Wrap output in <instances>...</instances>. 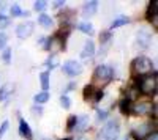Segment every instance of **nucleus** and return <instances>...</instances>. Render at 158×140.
<instances>
[{
    "instance_id": "39",
    "label": "nucleus",
    "mask_w": 158,
    "mask_h": 140,
    "mask_svg": "<svg viewBox=\"0 0 158 140\" xmlns=\"http://www.w3.org/2000/svg\"><path fill=\"white\" fill-rule=\"evenodd\" d=\"M63 140H71V138H63Z\"/></svg>"
},
{
    "instance_id": "29",
    "label": "nucleus",
    "mask_w": 158,
    "mask_h": 140,
    "mask_svg": "<svg viewBox=\"0 0 158 140\" xmlns=\"http://www.w3.org/2000/svg\"><path fill=\"white\" fill-rule=\"evenodd\" d=\"M6 131H8V121H3L2 126H0V140L3 138V135H5Z\"/></svg>"
},
{
    "instance_id": "34",
    "label": "nucleus",
    "mask_w": 158,
    "mask_h": 140,
    "mask_svg": "<svg viewBox=\"0 0 158 140\" xmlns=\"http://www.w3.org/2000/svg\"><path fill=\"white\" fill-rule=\"evenodd\" d=\"M109 38H111V33H109V32H106V33H103V35L100 36V40H101V43H103V44H106V41L109 40Z\"/></svg>"
},
{
    "instance_id": "36",
    "label": "nucleus",
    "mask_w": 158,
    "mask_h": 140,
    "mask_svg": "<svg viewBox=\"0 0 158 140\" xmlns=\"http://www.w3.org/2000/svg\"><path fill=\"white\" fill-rule=\"evenodd\" d=\"M41 112H43V110H41V107H38V109L35 107V109H33V113H38V115H41Z\"/></svg>"
},
{
    "instance_id": "7",
    "label": "nucleus",
    "mask_w": 158,
    "mask_h": 140,
    "mask_svg": "<svg viewBox=\"0 0 158 140\" xmlns=\"http://www.w3.org/2000/svg\"><path fill=\"white\" fill-rule=\"evenodd\" d=\"M150 38H152V33H150L149 29H146V27L139 29V32H138V44H139V47L146 49L150 44Z\"/></svg>"
},
{
    "instance_id": "6",
    "label": "nucleus",
    "mask_w": 158,
    "mask_h": 140,
    "mask_svg": "<svg viewBox=\"0 0 158 140\" xmlns=\"http://www.w3.org/2000/svg\"><path fill=\"white\" fill-rule=\"evenodd\" d=\"M32 32H33V24H32L30 21L18 25V29H16V35H18V38H21V40L29 38V36L32 35Z\"/></svg>"
},
{
    "instance_id": "12",
    "label": "nucleus",
    "mask_w": 158,
    "mask_h": 140,
    "mask_svg": "<svg viewBox=\"0 0 158 140\" xmlns=\"http://www.w3.org/2000/svg\"><path fill=\"white\" fill-rule=\"evenodd\" d=\"M152 107H153V106H152L150 103H139V104L135 106L133 112L138 113V115H146V113H149V112L152 110Z\"/></svg>"
},
{
    "instance_id": "33",
    "label": "nucleus",
    "mask_w": 158,
    "mask_h": 140,
    "mask_svg": "<svg viewBox=\"0 0 158 140\" xmlns=\"http://www.w3.org/2000/svg\"><path fill=\"white\" fill-rule=\"evenodd\" d=\"M74 124H76V117H70L68 118V129H74Z\"/></svg>"
},
{
    "instance_id": "5",
    "label": "nucleus",
    "mask_w": 158,
    "mask_h": 140,
    "mask_svg": "<svg viewBox=\"0 0 158 140\" xmlns=\"http://www.w3.org/2000/svg\"><path fill=\"white\" fill-rule=\"evenodd\" d=\"M63 72L68 74V76H77V74L82 72V66H81V63H77L76 60H68L63 65Z\"/></svg>"
},
{
    "instance_id": "23",
    "label": "nucleus",
    "mask_w": 158,
    "mask_h": 140,
    "mask_svg": "<svg viewBox=\"0 0 158 140\" xmlns=\"http://www.w3.org/2000/svg\"><path fill=\"white\" fill-rule=\"evenodd\" d=\"M57 65H59V58H57V57H51V58L46 61V66L51 68V69H52V68H56Z\"/></svg>"
},
{
    "instance_id": "14",
    "label": "nucleus",
    "mask_w": 158,
    "mask_h": 140,
    "mask_svg": "<svg viewBox=\"0 0 158 140\" xmlns=\"http://www.w3.org/2000/svg\"><path fill=\"white\" fill-rule=\"evenodd\" d=\"M89 126V117L87 115H81L79 118H76V124H74V131H77V132H81V131H84L85 128Z\"/></svg>"
},
{
    "instance_id": "32",
    "label": "nucleus",
    "mask_w": 158,
    "mask_h": 140,
    "mask_svg": "<svg viewBox=\"0 0 158 140\" xmlns=\"http://www.w3.org/2000/svg\"><path fill=\"white\" fill-rule=\"evenodd\" d=\"M5 44H6V35L0 32V49H3Z\"/></svg>"
},
{
    "instance_id": "17",
    "label": "nucleus",
    "mask_w": 158,
    "mask_h": 140,
    "mask_svg": "<svg viewBox=\"0 0 158 140\" xmlns=\"http://www.w3.org/2000/svg\"><path fill=\"white\" fill-rule=\"evenodd\" d=\"M79 30H81L82 33L92 35V33H94V25H92L90 22H81V24H79Z\"/></svg>"
},
{
    "instance_id": "35",
    "label": "nucleus",
    "mask_w": 158,
    "mask_h": 140,
    "mask_svg": "<svg viewBox=\"0 0 158 140\" xmlns=\"http://www.w3.org/2000/svg\"><path fill=\"white\" fill-rule=\"evenodd\" d=\"M146 140H158V134H156V132H153V134H150Z\"/></svg>"
},
{
    "instance_id": "8",
    "label": "nucleus",
    "mask_w": 158,
    "mask_h": 140,
    "mask_svg": "<svg viewBox=\"0 0 158 140\" xmlns=\"http://www.w3.org/2000/svg\"><path fill=\"white\" fill-rule=\"evenodd\" d=\"M101 98H103V93L100 90H97L94 85H89L84 88V99L85 101H100Z\"/></svg>"
},
{
    "instance_id": "30",
    "label": "nucleus",
    "mask_w": 158,
    "mask_h": 140,
    "mask_svg": "<svg viewBox=\"0 0 158 140\" xmlns=\"http://www.w3.org/2000/svg\"><path fill=\"white\" fill-rule=\"evenodd\" d=\"M44 8H46V2H43V0L35 2V10H36V11H43Z\"/></svg>"
},
{
    "instance_id": "11",
    "label": "nucleus",
    "mask_w": 158,
    "mask_h": 140,
    "mask_svg": "<svg viewBox=\"0 0 158 140\" xmlns=\"http://www.w3.org/2000/svg\"><path fill=\"white\" fill-rule=\"evenodd\" d=\"M156 10H158V3L152 2L149 5V11H147V18L150 22H153V27L158 29V16H156Z\"/></svg>"
},
{
    "instance_id": "21",
    "label": "nucleus",
    "mask_w": 158,
    "mask_h": 140,
    "mask_svg": "<svg viewBox=\"0 0 158 140\" xmlns=\"http://www.w3.org/2000/svg\"><path fill=\"white\" fill-rule=\"evenodd\" d=\"M125 24H128V19H127L125 16H118V18L114 19V22H112V29L122 27V25H125Z\"/></svg>"
},
{
    "instance_id": "2",
    "label": "nucleus",
    "mask_w": 158,
    "mask_h": 140,
    "mask_svg": "<svg viewBox=\"0 0 158 140\" xmlns=\"http://www.w3.org/2000/svg\"><path fill=\"white\" fill-rule=\"evenodd\" d=\"M152 69H153V65H152V61L147 57H138L133 61V71L138 76H144V74L150 72Z\"/></svg>"
},
{
    "instance_id": "24",
    "label": "nucleus",
    "mask_w": 158,
    "mask_h": 140,
    "mask_svg": "<svg viewBox=\"0 0 158 140\" xmlns=\"http://www.w3.org/2000/svg\"><path fill=\"white\" fill-rule=\"evenodd\" d=\"M120 110L123 112V113H130V101L128 99H125V101H122V103H120Z\"/></svg>"
},
{
    "instance_id": "28",
    "label": "nucleus",
    "mask_w": 158,
    "mask_h": 140,
    "mask_svg": "<svg viewBox=\"0 0 158 140\" xmlns=\"http://www.w3.org/2000/svg\"><path fill=\"white\" fill-rule=\"evenodd\" d=\"M60 104L63 106V109H68L70 104H71V103H70V99H68V96H65V95H63V96L60 98Z\"/></svg>"
},
{
    "instance_id": "16",
    "label": "nucleus",
    "mask_w": 158,
    "mask_h": 140,
    "mask_svg": "<svg viewBox=\"0 0 158 140\" xmlns=\"http://www.w3.org/2000/svg\"><path fill=\"white\" fill-rule=\"evenodd\" d=\"M19 132H21L24 137H27V138H30V137H32L30 128H29V124L25 123V120H21V123H19Z\"/></svg>"
},
{
    "instance_id": "10",
    "label": "nucleus",
    "mask_w": 158,
    "mask_h": 140,
    "mask_svg": "<svg viewBox=\"0 0 158 140\" xmlns=\"http://www.w3.org/2000/svg\"><path fill=\"white\" fill-rule=\"evenodd\" d=\"M62 49H65V44L60 40V36H54L48 41V50H51V52H59Z\"/></svg>"
},
{
    "instance_id": "19",
    "label": "nucleus",
    "mask_w": 158,
    "mask_h": 140,
    "mask_svg": "<svg viewBox=\"0 0 158 140\" xmlns=\"http://www.w3.org/2000/svg\"><path fill=\"white\" fill-rule=\"evenodd\" d=\"M40 80H41L43 90L46 91L48 88H49V74H48V72H41V74H40Z\"/></svg>"
},
{
    "instance_id": "31",
    "label": "nucleus",
    "mask_w": 158,
    "mask_h": 140,
    "mask_svg": "<svg viewBox=\"0 0 158 140\" xmlns=\"http://www.w3.org/2000/svg\"><path fill=\"white\" fill-rule=\"evenodd\" d=\"M11 60V50L10 49H5V52H3V61L5 63H10Z\"/></svg>"
},
{
    "instance_id": "3",
    "label": "nucleus",
    "mask_w": 158,
    "mask_h": 140,
    "mask_svg": "<svg viewBox=\"0 0 158 140\" xmlns=\"http://www.w3.org/2000/svg\"><path fill=\"white\" fill-rule=\"evenodd\" d=\"M156 90V76H146L139 84V91L142 95H152Z\"/></svg>"
},
{
    "instance_id": "4",
    "label": "nucleus",
    "mask_w": 158,
    "mask_h": 140,
    "mask_svg": "<svg viewBox=\"0 0 158 140\" xmlns=\"http://www.w3.org/2000/svg\"><path fill=\"white\" fill-rule=\"evenodd\" d=\"M112 77V69L111 66H106V65H100L97 69H95V76H94V79L101 82V84H106L108 80H111Z\"/></svg>"
},
{
    "instance_id": "27",
    "label": "nucleus",
    "mask_w": 158,
    "mask_h": 140,
    "mask_svg": "<svg viewBox=\"0 0 158 140\" xmlns=\"http://www.w3.org/2000/svg\"><path fill=\"white\" fill-rule=\"evenodd\" d=\"M97 118H98V121H104L108 118V112L106 110H98L97 112Z\"/></svg>"
},
{
    "instance_id": "13",
    "label": "nucleus",
    "mask_w": 158,
    "mask_h": 140,
    "mask_svg": "<svg viewBox=\"0 0 158 140\" xmlns=\"http://www.w3.org/2000/svg\"><path fill=\"white\" fill-rule=\"evenodd\" d=\"M98 10V3L97 2H87L84 3V8H82V14L87 18V16H92V14H95Z\"/></svg>"
},
{
    "instance_id": "26",
    "label": "nucleus",
    "mask_w": 158,
    "mask_h": 140,
    "mask_svg": "<svg viewBox=\"0 0 158 140\" xmlns=\"http://www.w3.org/2000/svg\"><path fill=\"white\" fill-rule=\"evenodd\" d=\"M11 14L13 16H22V11H21V8H19V5H13L11 6Z\"/></svg>"
},
{
    "instance_id": "38",
    "label": "nucleus",
    "mask_w": 158,
    "mask_h": 140,
    "mask_svg": "<svg viewBox=\"0 0 158 140\" xmlns=\"http://www.w3.org/2000/svg\"><path fill=\"white\" fill-rule=\"evenodd\" d=\"M77 140H89V138H85V137H81V138H77Z\"/></svg>"
},
{
    "instance_id": "1",
    "label": "nucleus",
    "mask_w": 158,
    "mask_h": 140,
    "mask_svg": "<svg viewBox=\"0 0 158 140\" xmlns=\"http://www.w3.org/2000/svg\"><path fill=\"white\" fill-rule=\"evenodd\" d=\"M117 135H118V121L117 120H111L109 123H106L100 132L101 140H115Z\"/></svg>"
},
{
    "instance_id": "18",
    "label": "nucleus",
    "mask_w": 158,
    "mask_h": 140,
    "mask_svg": "<svg viewBox=\"0 0 158 140\" xmlns=\"http://www.w3.org/2000/svg\"><path fill=\"white\" fill-rule=\"evenodd\" d=\"M48 99H49V93H48V91H41V93L35 95V103H38V104L46 103Z\"/></svg>"
},
{
    "instance_id": "15",
    "label": "nucleus",
    "mask_w": 158,
    "mask_h": 140,
    "mask_svg": "<svg viewBox=\"0 0 158 140\" xmlns=\"http://www.w3.org/2000/svg\"><path fill=\"white\" fill-rule=\"evenodd\" d=\"M11 93H13V85H11V84L3 85L2 88H0V101H5Z\"/></svg>"
},
{
    "instance_id": "20",
    "label": "nucleus",
    "mask_w": 158,
    "mask_h": 140,
    "mask_svg": "<svg viewBox=\"0 0 158 140\" xmlns=\"http://www.w3.org/2000/svg\"><path fill=\"white\" fill-rule=\"evenodd\" d=\"M38 22L41 24L43 27H51V25H52V19L48 14H41V16L38 18Z\"/></svg>"
},
{
    "instance_id": "9",
    "label": "nucleus",
    "mask_w": 158,
    "mask_h": 140,
    "mask_svg": "<svg viewBox=\"0 0 158 140\" xmlns=\"http://www.w3.org/2000/svg\"><path fill=\"white\" fill-rule=\"evenodd\" d=\"M94 55H95V44L92 41H87L84 44V49L81 50V58L84 61H89V60L94 58Z\"/></svg>"
},
{
    "instance_id": "22",
    "label": "nucleus",
    "mask_w": 158,
    "mask_h": 140,
    "mask_svg": "<svg viewBox=\"0 0 158 140\" xmlns=\"http://www.w3.org/2000/svg\"><path fill=\"white\" fill-rule=\"evenodd\" d=\"M149 129H150V126H149V124H142V126H139V128L136 129V135H139V137L146 135Z\"/></svg>"
},
{
    "instance_id": "25",
    "label": "nucleus",
    "mask_w": 158,
    "mask_h": 140,
    "mask_svg": "<svg viewBox=\"0 0 158 140\" xmlns=\"http://www.w3.org/2000/svg\"><path fill=\"white\" fill-rule=\"evenodd\" d=\"M8 24H10V19L5 16V14H0V30L8 27Z\"/></svg>"
},
{
    "instance_id": "37",
    "label": "nucleus",
    "mask_w": 158,
    "mask_h": 140,
    "mask_svg": "<svg viewBox=\"0 0 158 140\" xmlns=\"http://www.w3.org/2000/svg\"><path fill=\"white\" fill-rule=\"evenodd\" d=\"M62 5H65L63 0H59V2H56V6H57V8H59V6H62Z\"/></svg>"
}]
</instances>
